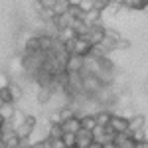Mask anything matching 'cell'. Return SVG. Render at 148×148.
<instances>
[{
	"mask_svg": "<svg viewBox=\"0 0 148 148\" xmlns=\"http://www.w3.org/2000/svg\"><path fill=\"white\" fill-rule=\"evenodd\" d=\"M105 34H107V28H103V26H99V24H91L85 36H87V40L95 46V44H101L103 42Z\"/></svg>",
	"mask_w": 148,
	"mask_h": 148,
	"instance_id": "7a4b0ae2",
	"label": "cell"
},
{
	"mask_svg": "<svg viewBox=\"0 0 148 148\" xmlns=\"http://www.w3.org/2000/svg\"><path fill=\"white\" fill-rule=\"evenodd\" d=\"M67 8H69L67 0H56V4H53L51 12H53V14H63V12H67Z\"/></svg>",
	"mask_w": 148,
	"mask_h": 148,
	"instance_id": "e0dca14e",
	"label": "cell"
},
{
	"mask_svg": "<svg viewBox=\"0 0 148 148\" xmlns=\"http://www.w3.org/2000/svg\"><path fill=\"white\" fill-rule=\"evenodd\" d=\"M75 136H77L75 146L87 148V146H91V142H93V138H95V134H93V130H89V128H83V126H81L79 130L75 132Z\"/></svg>",
	"mask_w": 148,
	"mask_h": 148,
	"instance_id": "277c9868",
	"label": "cell"
},
{
	"mask_svg": "<svg viewBox=\"0 0 148 148\" xmlns=\"http://www.w3.org/2000/svg\"><path fill=\"white\" fill-rule=\"evenodd\" d=\"M107 6H109V2H107V0H93V8H97V10L103 12Z\"/></svg>",
	"mask_w": 148,
	"mask_h": 148,
	"instance_id": "cb8c5ba5",
	"label": "cell"
},
{
	"mask_svg": "<svg viewBox=\"0 0 148 148\" xmlns=\"http://www.w3.org/2000/svg\"><path fill=\"white\" fill-rule=\"evenodd\" d=\"M34 10L38 12V14H44V10H46V8H44V6H42V2L38 0V2H36V4H34Z\"/></svg>",
	"mask_w": 148,
	"mask_h": 148,
	"instance_id": "484cf974",
	"label": "cell"
},
{
	"mask_svg": "<svg viewBox=\"0 0 148 148\" xmlns=\"http://www.w3.org/2000/svg\"><path fill=\"white\" fill-rule=\"evenodd\" d=\"M40 47H42V40H40V36H34V38H30V40L26 42V53L38 51Z\"/></svg>",
	"mask_w": 148,
	"mask_h": 148,
	"instance_id": "7c38bea8",
	"label": "cell"
},
{
	"mask_svg": "<svg viewBox=\"0 0 148 148\" xmlns=\"http://www.w3.org/2000/svg\"><path fill=\"white\" fill-rule=\"evenodd\" d=\"M142 130H144V140L148 142V128H144V126H142Z\"/></svg>",
	"mask_w": 148,
	"mask_h": 148,
	"instance_id": "f546056e",
	"label": "cell"
},
{
	"mask_svg": "<svg viewBox=\"0 0 148 148\" xmlns=\"http://www.w3.org/2000/svg\"><path fill=\"white\" fill-rule=\"evenodd\" d=\"M144 126V114H132L128 119V130H136Z\"/></svg>",
	"mask_w": 148,
	"mask_h": 148,
	"instance_id": "8fae6325",
	"label": "cell"
},
{
	"mask_svg": "<svg viewBox=\"0 0 148 148\" xmlns=\"http://www.w3.org/2000/svg\"><path fill=\"white\" fill-rule=\"evenodd\" d=\"M2 146H6V144H4V132H2V128H0V148Z\"/></svg>",
	"mask_w": 148,
	"mask_h": 148,
	"instance_id": "83f0119b",
	"label": "cell"
},
{
	"mask_svg": "<svg viewBox=\"0 0 148 148\" xmlns=\"http://www.w3.org/2000/svg\"><path fill=\"white\" fill-rule=\"evenodd\" d=\"M40 2H42V6H44L46 10H51L53 4H56V0H40Z\"/></svg>",
	"mask_w": 148,
	"mask_h": 148,
	"instance_id": "d4e9b609",
	"label": "cell"
},
{
	"mask_svg": "<svg viewBox=\"0 0 148 148\" xmlns=\"http://www.w3.org/2000/svg\"><path fill=\"white\" fill-rule=\"evenodd\" d=\"M107 2H111V0H107Z\"/></svg>",
	"mask_w": 148,
	"mask_h": 148,
	"instance_id": "d6a6232c",
	"label": "cell"
},
{
	"mask_svg": "<svg viewBox=\"0 0 148 148\" xmlns=\"http://www.w3.org/2000/svg\"><path fill=\"white\" fill-rule=\"evenodd\" d=\"M61 126H63L65 132H77V130L81 128V121L73 114V116H69V119H65V121H61Z\"/></svg>",
	"mask_w": 148,
	"mask_h": 148,
	"instance_id": "52a82bcc",
	"label": "cell"
},
{
	"mask_svg": "<svg viewBox=\"0 0 148 148\" xmlns=\"http://www.w3.org/2000/svg\"><path fill=\"white\" fill-rule=\"evenodd\" d=\"M144 12H148V2H146V6H144Z\"/></svg>",
	"mask_w": 148,
	"mask_h": 148,
	"instance_id": "1f68e13d",
	"label": "cell"
},
{
	"mask_svg": "<svg viewBox=\"0 0 148 148\" xmlns=\"http://www.w3.org/2000/svg\"><path fill=\"white\" fill-rule=\"evenodd\" d=\"M65 71L67 73H79L81 69L85 67V57L83 56H75V53H71V56L65 59Z\"/></svg>",
	"mask_w": 148,
	"mask_h": 148,
	"instance_id": "6da1fadb",
	"label": "cell"
},
{
	"mask_svg": "<svg viewBox=\"0 0 148 148\" xmlns=\"http://www.w3.org/2000/svg\"><path fill=\"white\" fill-rule=\"evenodd\" d=\"M0 99L4 103H14V99H12V95H10V85L8 87H0Z\"/></svg>",
	"mask_w": 148,
	"mask_h": 148,
	"instance_id": "7402d4cb",
	"label": "cell"
},
{
	"mask_svg": "<svg viewBox=\"0 0 148 148\" xmlns=\"http://www.w3.org/2000/svg\"><path fill=\"white\" fill-rule=\"evenodd\" d=\"M4 121H6V116H4V114H2V111H0V126L4 125Z\"/></svg>",
	"mask_w": 148,
	"mask_h": 148,
	"instance_id": "f1b7e54d",
	"label": "cell"
},
{
	"mask_svg": "<svg viewBox=\"0 0 148 148\" xmlns=\"http://www.w3.org/2000/svg\"><path fill=\"white\" fill-rule=\"evenodd\" d=\"M2 107H4V101H2V99H0V109H2Z\"/></svg>",
	"mask_w": 148,
	"mask_h": 148,
	"instance_id": "4dcf8cb0",
	"label": "cell"
},
{
	"mask_svg": "<svg viewBox=\"0 0 148 148\" xmlns=\"http://www.w3.org/2000/svg\"><path fill=\"white\" fill-rule=\"evenodd\" d=\"M20 142H22V138L18 136L16 132H10V134L4 136V144L10 146V148H18V146H20Z\"/></svg>",
	"mask_w": 148,
	"mask_h": 148,
	"instance_id": "4fadbf2b",
	"label": "cell"
},
{
	"mask_svg": "<svg viewBox=\"0 0 148 148\" xmlns=\"http://www.w3.org/2000/svg\"><path fill=\"white\" fill-rule=\"evenodd\" d=\"M51 89H49V87H46V85H44V87H42V91H40V95H38V101L40 103H47L49 101V97H51Z\"/></svg>",
	"mask_w": 148,
	"mask_h": 148,
	"instance_id": "d6986e66",
	"label": "cell"
},
{
	"mask_svg": "<svg viewBox=\"0 0 148 148\" xmlns=\"http://www.w3.org/2000/svg\"><path fill=\"white\" fill-rule=\"evenodd\" d=\"M109 125L113 126L114 130H128V119L126 116H121V114H113Z\"/></svg>",
	"mask_w": 148,
	"mask_h": 148,
	"instance_id": "ba28073f",
	"label": "cell"
},
{
	"mask_svg": "<svg viewBox=\"0 0 148 148\" xmlns=\"http://www.w3.org/2000/svg\"><path fill=\"white\" fill-rule=\"evenodd\" d=\"M63 146H75V142H77V136H75V132H63Z\"/></svg>",
	"mask_w": 148,
	"mask_h": 148,
	"instance_id": "ac0fdd59",
	"label": "cell"
},
{
	"mask_svg": "<svg viewBox=\"0 0 148 148\" xmlns=\"http://www.w3.org/2000/svg\"><path fill=\"white\" fill-rule=\"evenodd\" d=\"M83 20L89 24H97L99 20H101V10H97V8H91V10H87L85 14H83Z\"/></svg>",
	"mask_w": 148,
	"mask_h": 148,
	"instance_id": "30bf717a",
	"label": "cell"
},
{
	"mask_svg": "<svg viewBox=\"0 0 148 148\" xmlns=\"http://www.w3.org/2000/svg\"><path fill=\"white\" fill-rule=\"evenodd\" d=\"M32 130H34V125H30V123H26L24 121L22 125H18L16 128H14V132L18 134V136L22 138V140H26V138H30V134H32Z\"/></svg>",
	"mask_w": 148,
	"mask_h": 148,
	"instance_id": "9c48e42d",
	"label": "cell"
},
{
	"mask_svg": "<svg viewBox=\"0 0 148 148\" xmlns=\"http://www.w3.org/2000/svg\"><path fill=\"white\" fill-rule=\"evenodd\" d=\"M111 116H113V114L109 113V111H101V113H97V114H95V119H97V125H99V126L109 125V123H111Z\"/></svg>",
	"mask_w": 148,
	"mask_h": 148,
	"instance_id": "2e32d148",
	"label": "cell"
},
{
	"mask_svg": "<svg viewBox=\"0 0 148 148\" xmlns=\"http://www.w3.org/2000/svg\"><path fill=\"white\" fill-rule=\"evenodd\" d=\"M63 126H61V123H51V126H49V134L47 136H51V138H61L63 136Z\"/></svg>",
	"mask_w": 148,
	"mask_h": 148,
	"instance_id": "9a60e30c",
	"label": "cell"
},
{
	"mask_svg": "<svg viewBox=\"0 0 148 148\" xmlns=\"http://www.w3.org/2000/svg\"><path fill=\"white\" fill-rule=\"evenodd\" d=\"M81 126L83 128H89V130H93L95 126H97V119H95V114H85V116H81Z\"/></svg>",
	"mask_w": 148,
	"mask_h": 148,
	"instance_id": "5bb4252c",
	"label": "cell"
},
{
	"mask_svg": "<svg viewBox=\"0 0 148 148\" xmlns=\"http://www.w3.org/2000/svg\"><path fill=\"white\" fill-rule=\"evenodd\" d=\"M51 20H53V26H56L57 32H63V30H67L69 26H71L73 16H71L69 12H63V14H53Z\"/></svg>",
	"mask_w": 148,
	"mask_h": 148,
	"instance_id": "5b68a950",
	"label": "cell"
},
{
	"mask_svg": "<svg viewBox=\"0 0 148 148\" xmlns=\"http://www.w3.org/2000/svg\"><path fill=\"white\" fill-rule=\"evenodd\" d=\"M128 46H130V44H128L126 40H121V38H119V42H116V47H123V49H126Z\"/></svg>",
	"mask_w": 148,
	"mask_h": 148,
	"instance_id": "4316f807",
	"label": "cell"
},
{
	"mask_svg": "<svg viewBox=\"0 0 148 148\" xmlns=\"http://www.w3.org/2000/svg\"><path fill=\"white\" fill-rule=\"evenodd\" d=\"M57 114H59V123H61V121H65V119H69V116H73V109H71V107H61V109H59V111H57Z\"/></svg>",
	"mask_w": 148,
	"mask_h": 148,
	"instance_id": "ffe728a7",
	"label": "cell"
},
{
	"mask_svg": "<svg viewBox=\"0 0 148 148\" xmlns=\"http://www.w3.org/2000/svg\"><path fill=\"white\" fill-rule=\"evenodd\" d=\"M10 95H12L14 101H20V99H22V89H20V85L10 83Z\"/></svg>",
	"mask_w": 148,
	"mask_h": 148,
	"instance_id": "44dd1931",
	"label": "cell"
},
{
	"mask_svg": "<svg viewBox=\"0 0 148 148\" xmlns=\"http://www.w3.org/2000/svg\"><path fill=\"white\" fill-rule=\"evenodd\" d=\"M69 28H71V30H73L77 36H85V34H87V30H89V24L85 22L83 18H73Z\"/></svg>",
	"mask_w": 148,
	"mask_h": 148,
	"instance_id": "8992f818",
	"label": "cell"
},
{
	"mask_svg": "<svg viewBox=\"0 0 148 148\" xmlns=\"http://www.w3.org/2000/svg\"><path fill=\"white\" fill-rule=\"evenodd\" d=\"M12 81H10V75L6 71H0V87H8Z\"/></svg>",
	"mask_w": 148,
	"mask_h": 148,
	"instance_id": "603a6c76",
	"label": "cell"
},
{
	"mask_svg": "<svg viewBox=\"0 0 148 148\" xmlns=\"http://www.w3.org/2000/svg\"><path fill=\"white\" fill-rule=\"evenodd\" d=\"M91 42L87 40V36H77L75 38V44H73V53L75 56H89V49H91Z\"/></svg>",
	"mask_w": 148,
	"mask_h": 148,
	"instance_id": "3957f363",
	"label": "cell"
}]
</instances>
